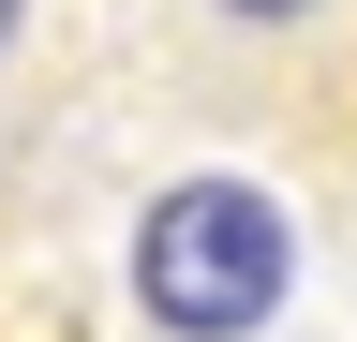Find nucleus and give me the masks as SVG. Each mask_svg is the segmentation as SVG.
<instances>
[{"label": "nucleus", "mask_w": 357, "mask_h": 342, "mask_svg": "<svg viewBox=\"0 0 357 342\" xmlns=\"http://www.w3.org/2000/svg\"><path fill=\"white\" fill-rule=\"evenodd\" d=\"M298 283V224L268 179H178L134 208V313L164 342H253Z\"/></svg>", "instance_id": "nucleus-1"}, {"label": "nucleus", "mask_w": 357, "mask_h": 342, "mask_svg": "<svg viewBox=\"0 0 357 342\" xmlns=\"http://www.w3.org/2000/svg\"><path fill=\"white\" fill-rule=\"evenodd\" d=\"M164 30L253 104L268 90L283 104H342L357 90V0H164Z\"/></svg>", "instance_id": "nucleus-2"}, {"label": "nucleus", "mask_w": 357, "mask_h": 342, "mask_svg": "<svg viewBox=\"0 0 357 342\" xmlns=\"http://www.w3.org/2000/svg\"><path fill=\"white\" fill-rule=\"evenodd\" d=\"M15 15H30V0H0V45H15Z\"/></svg>", "instance_id": "nucleus-3"}]
</instances>
